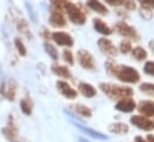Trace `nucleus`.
I'll return each instance as SVG.
<instances>
[{
    "label": "nucleus",
    "instance_id": "0eeeda50",
    "mask_svg": "<svg viewBox=\"0 0 154 142\" xmlns=\"http://www.w3.org/2000/svg\"><path fill=\"white\" fill-rule=\"evenodd\" d=\"M130 123L136 127L137 129L140 130H143V131H152L154 130V121L148 118V117H145V116H141V115H134L130 117Z\"/></svg>",
    "mask_w": 154,
    "mask_h": 142
},
{
    "label": "nucleus",
    "instance_id": "9b49d317",
    "mask_svg": "<svg viewBox=\"0 0 154 142\" xmlns=\"http://www.w3.org/2000/svg\"><path fill=\"white\" fill-rule=\"evenodd\" d=\"M51 39L57 44V45H61V47H67V48H71L74 45V39L73 37L67 34V32H63V31H55L51 34Z\"/></svg>",
    "mask_w": 154,
    "mask_h": 142
},
{
    "label": "nucleus",
    "instance_id": "b1692460",
    "mask_svg": "<svg viewBox=\"0 0 154 142\" xmlns=\"http://www.w3.org/2000/svg\"><path fill=\"white\" fill-rule=\"evenodd\" d=\"M130 53H131L133 57H134L135 60H137V61H143V60H146L147 56H148V53H147V50H146L143 47H135V48L131 49Z\"/></svg>",
    "mask_w": 154,
    "mask_h": 142
},
{
    "label": "nucleus",
    "instance_id": "a878e982",
    "mask_svg": "<svg viewBox=\"0 0 154 142\" xmlns=\"http://www.w3.org/2000/svg\"><path fill=\"white\" fill-rule=\"evenodd\" d=\"M44 49H45V53L51 57V60L54 61L59 60V51L55 45H53L50 42H44Z\"/></svg>",
    "mask_w": 154,
    "mask_h": 142
},
{
    "label": "nucleus",
    "instance_id": "39448f33",
    "mask_svg": "<svg viewBox=\"0 0 154 142\" xmlns=\"http://www.w3.org/2000/svg\"><path fill=\"white\" fill-rule=\"evenodd\" d=\"M115 30L117 31L118 35L123 36V37H125V38H129L130 41H134V42L140 41V35H139V32L136 31V29H135L134 26L129 25L128 23L123 22V20L116 23Z\"/></svg>",
    "mask_w": 154,
    "mask_h": 142
},
{
    "label": "nucleus",
    "instance_id": "4be33fe9",
    "mask_svg": "<svg viewBox=\"0 0 154 142\" xmlns=\"http://www.w3.org/2000/svg\"><path fill=\"white\" fill-rule=\"evenodd\" d=\"M109 130L112 134H117V135H124L129 131V127L125 123L122 122H116L109 125Z\"/></svg>",
    "mask_w": 154,
    "mask_h": 142
},
{
    "label": "nucleus",
    "instance_id": "cd10ccee",
    "mask_svg": "<svg viewBox=\"0 0 154 142\" xmlns=\"http://www.w3.org/2000/svg\"><path fill=\"white\" fill-rule=\"evenodd\" d=\"M14 47L20 56H26V47L24 45V43L20 38H18V37L14 38Z\"/></svg>",
    "mask_w": 154,
    "mask_h": 142
},
{
    "label": "nucleus",
    "instance_id": "c756f323",
    "mask_svg": "<svg viewBox=\"0 0 154 142\" xmlns=\"http://www.w3.org/2000/svg\"><path fill=\"white\" fill-rule=\"evenodd\" d=\"M117 49H118V51L122 53V54H128V53H130L131 49H133L131 42H130V41H122V42L119 43V45H118Z\"/></svg>",
    "mask_w": 154,
    "mask_h": 142
},
{
    "label": "nucleus",
    "instance_id": "6ab92c4d",
    "mask_svg": "<svg viewBox=\"0 0 154 142\" xmlns=\"http://www.w3.org/2000/svg\"><path fill=\"white\" fill-rule=\"evenodd\" d=\"M78 90H79V92L84 96V97H86V98H93L96 94H97V90L94 88V86H92L91 84H88V82H79V85H78Z\"/></svg>",
    "mask_w": 154,
    "mask_h": 142
},
{
    "label": "nucleus",
    "instance_id": "ddd939ff",
    "mask_svg": "<svg viewBox=\"0 0 154 142\" xmlns=\"http://www.w3.org/2000/svg\"><path fill=\"white\" fill-rule=\"evenodd\" d=\"M115 109L119 112H123V113H130L136 109V103L131 97L123 98L116 103Z\"/></svg>",
    "mask_w": 154,
    "mask_h": 142
},
{
    "label": "nucleus",
    "instance_id": "7c9ffc66",
    "mask_svg": "<svg viewBox=\"0 0 154 142\" xmlns=\"http://www.w3.org/2000/svg\"><path fill=\"white\" fill-rule=\"evenodd\" d=\"M62 59H63V61H65L66 63H68V65H71V66L74 65V55H73L72 50H69V49L63 50V53H62Z\"/></svg>",
    "mask_w": 154,
    "mask_h": 142
},
{
    "label": "nucleus",
    "instance_id": "f257e3e1",
    "mask_svg": "<svg viewBox=\"0 0 154 142\" xmlns=\"http://www.w3.org/2000/svg\"><path fill=\"white\" fill-rule=\"evenodd\" d=\"M105 69L109 75L117 78L119 81L125 84H136L140 81L141 76L137 69L127 65H118L114 60H108L105 62Z\"/></svg>",
    "mask_w": 154,
    "mask_h": 142
},
{
    "label": "nucleus",
    "instance_id": "1a4fd4ad",
    "mask_svg": "<svg viewBox=\"0 0 154 142\" xmlns=\"http://www.w3.org/2000/svg\"><path fill=\"white\" fill-rule=\"evenodd\" d=\"M97 44H98V48L100 49V51L103 54H105L106 56H109V57H115L116 55L118 54L117 47L112 43L111 39H109L106 37L99 38L98 42H97Z\"/></svg>",
    "mask_w": 154,
    "mask_h": 142
},
{
    "label": "nucleus",
    "instance_id": "9d476101",
    "mask_svg": "<svg viewBox=\"0 0 154 142\" xmlns=\"http://www.w3.org/2000/svg\"><path fill=\"white\" fill-rule=\"evenodd\" d=\"M49 24L55 28V29H60V28H65L67 24V20L65 18L63 12L50 7V16H49Z\"/></svg>",
    "mask_w": 154,
    "mask_h": 142
},
{
    "label": "nucleus",
    "instance_id": "7ed1b4c3",
    "mask_svg": "<svg viewBox=\"0 0 154 142\" xmlns=\"http://www.w3.org/2000/svg\"><path fill=\"white\" fill-rule=\"evenodd\" d=\"M63 13H66L68 16V19L77 25H84L86 23V14L84 13V11L75 5L74 2H72L71 0L68 1V4L66 5Z\"/></svg>",
    "mask_w": 154,
    "mask_h": 142
},
{
    "label": "nucleus",
    "instance_id": "2f4dec72",
    "mask_svg": "<svg viewBox=\"0 0 154 142\" xmlns=\"http://www.w3.org/2000/svg\"><path fill=\"white\" fill-rule=\"evenodd\" d=\"M143 72L149 76H154V61H147L143 66Z\"/></svg>",
    "mask_w": 154,
    "mask_h": 142
},
{
    "label": "nucleus",
    "instance_id": "423d86ee",
    "mask_svg": "<svg viewBox=\"0 0 154 142\" xmlns=\"http://www.w3.org/2000/svg\"><path fill=\"white\" fill-rule=\"evenodd\" d=\"M2 135L11 142H22L18 136V125L13 116H10L5 128H2Z\"/></svg>",
    "mask_w": 154,
    "mask_h": 142
},
{
    "label": "nucleus",
    "instance_id": "4c0bfd02",
    "mask_svg": "<svg viewBox=\"0 0 154 142\" xmlns=\"http://www.w3.org/2000/svg\"><path fill=\"white\" fill-rule=\"evenodd\" d=\"M146 140H147L148 142H154V135H152V134H148Z\"/></svg>",
    "mask_w": 154,
    "mask_h": 142
},
{
    "label": "nucleus",
    "instance_id": "c9c22d12",
    "mask_svg": "<svg viewBox=\"0 0 154 142\" xmlns=\"http://www.w3.org/2000/svg\"><path fill=\"white\" fill-rule=\"evenodd\" d=\"M42 36H43V38L45 39V42H49V41L51 39V34H50L49 30H47L45 28L42 29Z\"/></svg>",
    "mask_w": 154,
    "mask_h": 142
},
{
    "label": "nucleus",
    "instance_id": "412c9836",
    "mask_svg": "<svg viewBox=\"0 0 154 142\" xmlns=\"http://www.w3.org/2000/svg\"><path fill=\"white\" fill-rule=\"evenodd\" d=\"M71 109L77 113L78 116H80V117H86V118L92 117V110L88 106L84 105V104H74V105H71Z\"/></svg>",
    "mask_w": 154,
    "mask_h": 142
},
{
    "label": "nucleus",
    "instance_id": "2eb2a0df",
    "mask_svg": "<svg viewBox=\"0 0 154 142\" xmlns=\"http://www.w3.org/2000/svg\"><path fill=\"white\" fill-rule=\"evenodd\" d=\"M137 111L141 116L145 117H154V100H141L139 105H136Z\"/></svg>",
    "mask_w": 154,
    "mask_h": 142
},
{
    "label": "nucleus",
    "instance_id": "f704fd0d",
    "mask_svg": "<svg viewBox=\"0 0 154 142\" xmlns=\"http://www.w3.org/2000/svg\"><path fill=\"white\" fill-rule=\"evenodd\" d=\"M25 7H26V10H28V12H29V14H30V18H31L34 22H36L37 17H36V14H35V11H34V8H32L31 4L26 1V2H25Z\"/></svg>",
    "mask_w": 154,
    "mask_h": 142
},
{
    "label": "nucleus",
    "instance_id": "5701e85b",
    "mask_svg": "<svg viewBox=\"0 0 154 142\" xmlns=\"http://www.w3.org/2000/svg\"><path fill=\"white\" fill-rule=\"evenodd\" d=\"M77 127L82 131V133H85L87 136H91V137H93V139H99V140H106V139H108V136H105L104 134H102V133H99V131H96V130L85 128L84 125H80V124H77Z\"/></svg>",
    "mask_w": 154,
    "mask_h": 142
},
{
    "label": "nucleus",
    "instance_id": "f03ea898",
    "mask_svg": "<svg viewBox=\"0 0 154 142\" xmlns=\"http://www.w3.org/2000/svg\"><path fill=\"white\" fill-rule=\"evenodd\" d=\"M99 88L110 99L119 100L123 98L133 97V94H134V91L131 87L124 86V85H118V84H112V82H100Z\"/></svg>",
    "mask_w": 154,
    "mask_h": 142
},
{
    "label": "nucleus",
    "instance_id": "473e14b6",
    "mask_svg": "<svg viewBox=\"0 0 154 142\" xmlns=\"http://www.w3.org/2000/svg\"><path fill=\"white\" fill-rule=\"evenodd\" d=\"M142 8H146V10H154V0H136Z\"/></svg>",
    "mask_w": 154,
    "mask_h": 142
},
{
    "label": "nucleus",
    "instance_id": "a211bd4d",
    "mask_svg": "<svg viewBox=\"0 0 154 142\" xmlns=\"http://www.w3.org/2000/svg\"><path fill=\"white\" fill-rule=\"evenodd\" d=\"M86 5H87V7H88L90 10H92V11H94L96 13L102 14V16H105V14H108V12H109L108 7H106L102 1H99V0H87V1H86Z\"/></svg>",
    "mask_w": 154,
    "mask_h": 142
},
{
    "label": "nucleus",
    "instance_id": "58836bf2",
    "mask_svg": "<svg viewBox=\"0 0 154 142\" xmlns=\"http://www.w3.org/2000/svg\"><path fill=\"white\" fill-rule=\"evenodd\" d=\"M151 47L153 48V50H154V43H151Z\"/></svg>",
    "mask_w": 154,
    "mask_h": 142
},
{
    "label": "nucleus",
    "instance_id": "c85d7f7f",
    "mask_svg": "<svg viewBox=\"0 0 154 142\" xmlns=\"http://www.w3.org/2000/svg\"><path fill=\"white\" fill-rule=\"evenodd\" d=\"M68 1L69 0H49V2H50V7H53V8H56V10H59V11H61V12H63V10H65V7H66V5L68 4Z\"/></svg>",
    "mask_w": 154,
    "mask_h": 142
},
{
    "label": "nucleus",
    "instance_id": "f8f14e48",
    "mask_svg": "<svg viewBox=\"0 0 154 142\" xmlns=\"http://www.w3.org/2000/svg\"><path fill=\"white\" fill-rule=\"evenodd\" d=\"M56 88H57V91L61 93V96H63V97L67 98V99L73 100V99H75L78 97L77 91H75L67 81H65V80H59V81H56Z\"/></svg>",
    "mask_w": 154,
    "mask_h": 142
},
{
    "label": "nucleus",
    "instance_id": "e433bc0d",
    "mask_svg": "<svg viewBox=\"0 0 154 142\" xmlns=\"http://www.w3.org/2000/svg\"><path fill=\"white\" fill-rule=\"evenodd\" d=\"M134 141H135V142H148L147 140H145V139H143L142 136H136Z\"/></svg>",
    "mask_w": 154,
    "mask_h": 142
},
{
    "label": "nucleus",
    "instance_id": "aec40b11",
    "mask_svg": "<svg viewBox=\"0 0 154 142\" xmlns=\"http://www.w3.org/2000/svg\"><path fill=\"white\" fill-rule=\"evenodd\" d=\"M51 72L62 78V79H71L72 78V72L67 66H62V65H53L51 66Z\"/></svg>",
    "mask_w": 154,
    "mask_h": 142
},
{
    "label": "nucleus",
    "instance_id": "4468645a",
    "mask_svg": "<svg viewBox=\"0 0 154 142\" xmlns=\"http://www.w3.org/2000/svg\"><path fill=\"white\" fill-rule=\"evenodd\" d=\"M13 20H14V24H16L17 29L19 30V32H20L22 35H24L28 39H31V38H32L30 28H29V24H28V22H26L23 17H20V16H14V17H13Z\"/></svg>",
    "mask_w": 154,
    "mask_h": 142
},
{
    "label": "nucleus",
    "instance_id": "20e7f679",
    "mask_svg": "<svg viewBox=\"0 0 154 142\" xmlns=\"http://www.w3.org/2000/svg\"><path fill=\"white\" fill-rule=\"evenodd\" d=\"M77 60H78V62H79V65H80L84 69H86V71H94V69L97 68L96 60H94L93 55H92L88 50H85V49L78 50Z\"/></svg>",
    "mask_w": 154,
    "mask_h": 142
},
{
    "label": "nucleus",
    "instance_id": "bb28decb",
    "mask_svg": "<svg viewBox=\"0 0 154 142\" xmlns=\"http://www.w3.org/2000/svg\"><path fill=\"white\" fill-rule=\"evenodd\" d=\"M140 91L147 96H151V97H154V84L152 82H143L140 85Z\"/></svg>",
    "mask_w": 154,
    "mask_h": 142
},
{
    "label": "nucleus",
    "instance_id": "6e6552de",
    "mask_svg": "<svg viewBox=\"0 0 154 142\" xmlns=\"http://www.w3.org/2000/svg\"><path fill=\"white\" fill-rule=\"evenodd\" d=\"M17 88L18 84L14 79H10L8 81H5L0 86V94L4 96L7 100H14L16 94H17Z\"/></svg>",
    "mask_w": 154,
    "mask_h": 142
},
{
    "label": "nucleus",
    "instance_id": "393cba45",
    "mask_svg": "<svg viewBox=\"0 0 154 142\" xmlns=\"http://www.w3.org/2000/svg\"><path fill=\"white\" fill-rule=\"evenodd\" d=\"M20 110L26 116H30L32 113V102H31L30 98L25 97L20 100Z\"/></svg>",
    "mask_w": 154,
    "mask_h": 142
},
{
    "label": "nucleus",
    "instance_id": "f3484780",
    "mask_svg": "<svg viewBox=\"0 0 154 142\" xmlns=\"http://www.w3.org/2000/svg\"><path fill=\"white\" fill-rule=\"evenodd\" d=\"M109 6L124 7L128 11H134L136 8V2L134 0H104Z\"/></svg>",
    "mask_w": 154,
    "mask_h": 142
},
{
    "label": "nucleus",
    "instance_id": "72a5a7b5",
    "mask_svg": "<svg viewBox=\"0 0 154 142\" xmlns=\"http://www.w3.org/2000/svg\"><path fill=\"white\" fill-rule=\"evenodd\" d=\"M140 14H141V17L143 18V19H146V20H149L152 17H153V12L151 11V10H146V8H140Z\"/></svg>",
    "mask_w": 154,
    "mask_h": 142
},
{
    "label": "nucleus",
    "instance_id": "dca6fc26",
    "mask_svg": "<svg viewBox=\"0 0 154 142\" xmlns=\"http://www.w3.org/2000/svg\"><path fill=\"white\" fill-rule=\"evenodd\" d=\"M92 24H93L94 30H96L98 34H100V35L109 36L112 34V29H111L105 22H103L100 18H93Z\"/></svg>",
    "mask_w": 154,
    "mask_h": 142
}]
</instances>
